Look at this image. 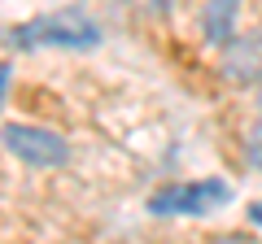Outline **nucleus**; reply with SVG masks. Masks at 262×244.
I'll list each match as a JSON object with an SVG mask.
<instances>
[{"label":"nucleus","instance_id":"nucleus-1","mask_svg":"<svg viewBox=\"0 0 262 244\" xmlns=\"http://www.w3.org/2000/svg\"><path fill=\"white\" fill-rule=\"evenodd\" d=\"M5 44L18 48V53H39V48H61V53H92V48L105 44L101 22L88 9L70 5V9H53L39 13L31 22H18V27L5 31Z\"/></svg>","mask_w":262,"mask_h":244},{"label":"nucleus","instance_id":"nucleus-2","mask_svg":"<svg viewBox=\"0 0 262 244\" xmlns=\"http://www.w3.org/2000/svg\"><path fill=\"white\" fill-rule=\"evenodd\" d=\"M0 144L31 170H57L70 161L66 135H57L53 127H35V122H0Z\"/></svg>","mask_w":262,"mask_h":244},{"label":"nucleus","instance_id":"nucleus-3","mask_svg":"<svg viewBox=\"0 0 262 244\" xmlns=\"http://www.w3.org/2000/svg\"><path fill=\"white\" fill-rule=\"evenodd\" d=\"M232 201L227 179H192V183H166L149 197V214L170 218V214H210V209H223Z\"/></svg>","mask_w":262,"mask_h":244},{"label":"nucleus","instance_id":"nucleus-4","mask_svg":"<svg viewBox=\"0 0 262 244\" xmlns=\"http://www.w3.org/2000/svg\"><path fill=\"white\" fill-rule=\"evenodd\" d=\"M219 75L232 87H253L262 75V31H236L219 48Z\"/></svg>","mask_w":262,"mask_h":244},{"label":"nucleus","instance_id":"nucleus-5","mask_svg":"<svg viewBox=\"0 0 262 244\" xmlns=\"http://www.w3.org/2000/svg\"><path fill=\"white\" fill-rule=\"evenodd\" d=\"M241 5L245 0H206L201 5V39L210 48H223L241 31Z\"/></svg>","mask_w":262,"mask_h":244},{"label":"nucleus","instance_id":"nucleus-6","mask_svg":"<svg viewBox=\"0 0 262 244\" xmlns=\"http://www.w3.org/2000/svg\"><path fill=\"white\" fill-rule=\"evenodd\" d=\"M241 153H245V166H249L253 175H262V113L253 118V127H249V131H245Z\"/></svg>","mask_w":262,"mask_h":244},{"label":"nucleus","instance_id":"nucleus-7","mask_svg":"<svg viewBox=\"0 0 262 244\" xmlns=\"http://www.w3.org/2000/svg\"><path fill=\"white\" fill-rule=\"evenodd\" d=\"M206 244H258V240H249V235H236V231H227V235H214V240H206Z\"/></svg>","mask_w":262,"mask_h":244},{"label":"nucleus","instance_id":"nucleus-8","mask_svg":"<svg viewBox=\"0 0 262 244\" xmlns=\"http://www.w3.org/2000/svg\"><path fill=\"white\" fill-rule=\"evenodd\" d=\"M5 92H9V66H0V105H5Z\"/></svg>","mask_w":262,"mask_h":244},{"label":"nucleus","instance_id":"nucleus-9","mask_svg":"<svg viewBox=\"0 0 262 244\" xmlns=\"http://www.w3.org/2000/svg\"><path fill=\"white\" fill-rule=\"evenodd\" d=\"M249 218H253V223H258V227H262V201H258V205H253V209H249Z\"/></svg>","mask_w":262,"mask_h":244},{"label":"nucleus","instance_id":"nucleus-10","mask_svg":"<svg viewBox=\"0 0 262 244\" xmlns=\"http://www.w3.org/2000/svg\"><path fill=\"white\" fill-rule=\"evenodd\" d=\"M253 92H258V105H262V75H258V83H253Z\"/></svg>","mask_w":262,"mask_h":244}]
</instances>
